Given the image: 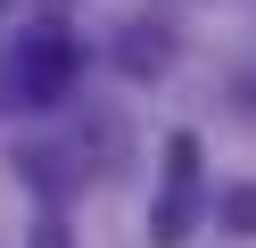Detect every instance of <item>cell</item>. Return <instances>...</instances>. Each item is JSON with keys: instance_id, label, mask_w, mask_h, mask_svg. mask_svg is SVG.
Instances as JSON below:
<instances>
[{"instance_id": "3957f363", "label": "cell", "mask_w": 256, "mask_h": 248, "mask_svg": "<svg viewBox=\"0 0 256 248\" xmlns=\"http://www.w3.org/2000/svg\"><path fill=\"white\" fill-rule=\"evenodd\" d=\"M116 66H124L132 83H157V75L174 66V33H166V25H149V17H132V25L116 33Z\"/></svg>"}, {"instance_id": "6da1fadb", "label": "cell", "mask_w": 256, "mask_h": 248, "mask_svg": "<svg viewBox=\"0 0 256 248\" xmlns=\"http://www.w3.org/2000/svg\"><path fill=\"white\" fill-rule=\"evenodd\" d=\"M74 75H83V42L58 17H34L17 33V50H8V66H0V91L17 99V108H58L74 91Z\"/></svg>"}, {"instance_id": "7a4b0ae2", "label": "cell", "mask_w": 256, "mask_h": 248, "mask_svg": "<svg viewBox=\"0 0 256 248\" xmlns=\"http://www.w3.org/2000/svg\"><path fill=\"white\" fill-rule=\"evenodd\" d=\"M190 223H198V132H174L166 141V190H157V207H149V240L182 248Z\"/></svg>"}, {"instance_id": "52a82bcc", "label": "cell", "mask_w": 256, "mask_h": 248, "mask_svg": "<svg viewBox=\"0 0 256 248\" xmlns=\"http://www.w3.org/2000/svg\"><path fill=\"white\" fill-rule=\"evenodd\" d=\"M0 17H8V0H0Z\"/></svg>"}, {"instance_id": "5b68a950", "label": "cell", "mask_w": 256, "mask_h": 248, "mask_svg": "<svg viewBox=\"0 0 256 248\" xmlns=\"http://www.w3.org/2000/svg\"><path fill=\"white\" fill-rule=\"evenodd\" d=\"M34 248H74V240H66V223H58V215H42V223H34Z\"/></svg>"}, {"instance_id": "8992f818", "label": "cell", "mask_w": 256, "mask_h": 248, "mask_svg": "<svg viewBox=\"0 0 256 248\" xmlns=\"http://www.w3.org/2000/svg\"><path fill=\"white\" fill-rule=\"evenodd\" d=\"M42 9H50V17H58V9H66V0H42Z\"/></svg>"}, {"instance_id": "277c9868", "label": "cell", "mask_w": 256, "mask_h": 248, "mask_svg": "<svg viewBox=\"0 0 256 248\" xmlns=\"http://www.w3.org/2000/svg\"><path fill=\"white\" fill-rule=\"evenodd\" d=\"M215 223L232 231V240H256V182H232V190L215 198Z\"/></svg>"}]
</instances>
